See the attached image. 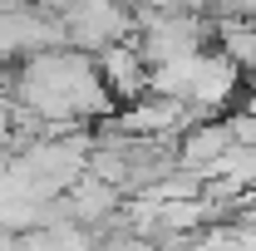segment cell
I'll list each match as a JSON object with an SVG mask.
<instances>
[{
    "label": "cell",
    "instance_id": "2",
    "mask_svg": "<svg viewBox=\"0 0 256 251\" xmlns=\"http://www.w3.org/2000/svg\"><path fill=\"white\" fill-rule=\"evenodd\" d=\"M232 148V133H226V118H202V124H192L178 133V162L182 168H197V172H207L217 158Z\"/></svg>",
    "mask_w": 256,
    "mask_h": 251
},
{
    "label": "cell",
    "instance_id": "1",
    "mask_svg": "<svg viewBox=\"0 0 256 251\" xmlns=\"http://www.w3.org/2000/svg\"><path fill=\"white\" fill-rule=\"evenodd\" d=\"M94 69H98V79L108 84L114 98H138L148 89V60L138 54L133 34L128 40H108L104 50H94Z\"/></svg>",
    "mask_w": 256,
    "mask_h": 251
},
{
    "label": "cell",
    "instance_id": "3",
    "mask_svg": "<svg viewBox=\"0 0 256 251\" xmlns=\"http://www.w3.org/2000/svg\"><path fill=\"white\" fill-rule=\"evenodd\" d=\"M64 202H69V217L74 222H104L118 202H124V188H114V182H104L94 172H79L69 188H64Z\"/></svg>",
    "mask_w": 256,
    "mask_h": 251
}]
</instances>
